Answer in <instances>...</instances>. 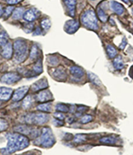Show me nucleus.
<instances>
[{
  "label": "nucleus",
  "mask_w": 133,
  "mask_h": 155,
  "mask_svg": "<svg viewBox=\"0 0 133 155\" xmlns=\"http://www.w3.org/2000/svg\"><path fill=\"white\" fill-rule=\"evenodd\" d=\"M6 138L7 145L5 148L2 150L3 155H9L18 150H23L30 144L29 139L18 133H8L6 134Z\"/></svg>",
  "instance_id": "1"
},
{
  "label": "nucleus",
  "mask_w": 133,
  "mask_h": 155,
  "mask_svg": "<svg viewBox=\"0 0 133 155\" xmlns=\"http://www.w3.org/2000/svg\"><path fill=\"white\" fill-rule=\"evenodd\" d=\"M55 143V137L50 128L44 127L42 129L41 134L38 139L34 141V144L48 148L53 146Z\"/></svg>",
  "instance_id": "2"
},
{
  "label": "nucleus",
  "mask_w": 133,
  "mask_h": 155,
  "mask_svg": "<svg viewBox=\"0 0 133 155\" xmlns=\"http://www.w3.org/2000/svg\"><path fill=\"white\" fill-rule=\"evenodd\" d=\"M14 58L18 63H21L26 60L27 56L28 48L27 43L22 39L17 40L14 43Z\"/></svg>",
  "instance_id": "3"
},
{
  "label": "nucleus",
  "mask_w": 133,
  "mask_h": 155,
  "mask_svg": "<svg viewBox=\"0 0 133 155\" xmlns=\"http://www.w3.org/2000/svg\"><path fill=\"white\" fill-rule=\"evenodd\" d=\"M49 116L44 113H30L24 117V122L28 124L41 125L46 123Z\"/></svg>",
  "instance_id": "4"
},
{
  "label": "nucleus",
  "mask_w": 133,
  "mask_h": 155,
  "mask_svg": "<svg viewBox=\"0 0 133 155\" xmlns=\"http://www.w3.org/2000/svg\"><path fill=\"white\" fill-rule=\"evenodd\" d=\"M82 24L88 29L96 30L98 28L97 19L95 12L93 10H87L82 17Z\"/></svg>",
  "instance_id": "5"
},
{
  "label": "nucleus",
  "mask_w": 133,
  "mask_h": 155,
  "mask_svg": "<svg viewBox=\"0 0 133 155\" xmlns=\"http://www.w3.org/2000/svg\"><path fill=\"white\" fill-rule=\"evenodd\" d=\"M16 132L20 133L24 135H30L32 137H38L41 134V132H39V130H36L33 127L31 126L27 125H22V126H16L14 128Z\"/></svg>",
  "instance_id": "6"
},
{
  "label": "nucleus",
  "mask_w": 133,
  "mask_h": 155,
  "mask_svg": "<svg viewBox=\"0 0 133 155\" xmlns=\"http://www.w3.org/2000/svg\"><path fill=\"white\" fill-rule=\"evenodd\" d=\"M21 79V76L17 73H8L2 77L1 81L3 83L11 84L18 82Z\"/></svg>",
  "instance_id": "7"
},
{
  "label": "nucleus",
  "mask_w": 133,
  "mask_h": 155,
  "mask_svg": "<svg viewBox=\"0 0 133 155\" xmlns=\"http://www.w3.org/2000/svg\"><path fill=\"white\" fill-rule=\"evenodd\" d=\"M28 91H29V87L27 86L18 88L17 90H16L14 93L13 94V100L14 101H18L21 100L26 96Z\"/></svg>",
  "instance_id": "8"
},
{
  "label": "nucleus",
  "mask_w": 133,
  "mask_h": 155,
  "mask_svg": "<svg viewBox=\"0 0 133 155\" xmlns=\"http://www.w3.org/2000/svg\"><path fill=\"white\" fill-rule=\"evenodd\" d=\"M52 99V94L48 90L41 91V92L37 94V96H36V100L39 101V102H46V101H50Z\"/></svg>",
  "instance_id": "9"
},
{
  "label": "nucleus",
  "mask_w": 133,
  "mask_h": 155,
  "mask_svg": "<svg viewBox=\"0 0 133 155\" xmlns=\"http://www.w3.org/2000/svg\"><path fill=\"white\" fill-rule=\"evenodd\" d=\"M79 28V22L75 20H69L67 22L65 29L67 32L69 34H73Z\"/></svg>",
  "instance_id": "10"
},
{
  "label": "nucleus",
  "mask_w": 133,
  "mask_h": 155,
  "mask_svg": "<svg viewBox=\"0 0 133 155\" xmlns=\"http://www.w3.org/2000/svg\"><path fill=\"white\" fill-rule=\"evenodd\" d=\"M13 94V90L9 88L2 87L0 88V100L3 101H7Z\"/></svg>",
  "instance_id": "11"
},
{
  "label": "nucleus",
  "mask_w": 133,
  "mask_h": 155,
  "mask_svg": "<svg viewBox=\"0 0 133 155\" xmlns=\"http://www.w3.org/2000/svg\"><path fill=\"white\" fill-rule=\"evenodd\" d=\"M48 87V83L47 81L44 79H41L37 82L35 83L31 86V90L33 91H41V90L44 89Z\"/></svg>",
  "instance_id": "12"
},
{
  "label": "nucleus",
  "mask_w": 133,
  "mask_h": 155,
  "mask_svg": "<svg viewBox=\"0 0 133 155\" xmlns=\"http://www.w3.org/2000/svg\"><path fill=\"white\" fill-rule=\"evenodd\" d=\"M110 7L113 11L115 12L116 14H118L119 15H122L125 10L124 7L122 4L114 1H112L110 2Z\"/></svg>",
  "instance_id": "13"
},
{
  "label": "nucleus",
  "mask_w": 133,
  "mask_h": 155,
  "mask_svg": "<svg viewBox=\"0 0 133 155\" xmlns=\"http://www.w3.org/2000/svg\"><path fill=\"white\" fill-rule=\"evenodd\" d=\"M37 11L33 10V9H30L25 12V13L24 14V18L26 20V21L28 22H32L37 17Z\"/></svg>",
  "instance_id": "14"
},
{
  "label": "nucleus",
  "mask_w": 133,
  "mask_h": 155,
  "mask_svg": "<svg viewBox=\"0 0 133 155\" xmlns=\"http://www.w3.org/2000/svg\"><path fill=\"white\" fill-rule=\"evenodd\" d=\"M2 54L5 58L9 59L11 58L13 54V47L11 43H7L3 47Z\"/></svg>",
  "instance_id": "15"
},
{
  "label": "nucleus",
  "mask_w": 133,
  "mask_h": 155,
  "mask_svg": "<svg viewBox=\"0 0 133 155\" xmlns=\"http://www.w3.org/2000/svg\"><path fill=\"white\" fill-rule=\"evenodd\" d=\"M53 75L55 79L59 81H64L67 78V74L65 69L62 68H58L55 69V71L53 73Z\"/></svg>",
  "instance_id": "16"
},
{
  "label": "nucleus",
  "mask_w": 133,
  "mask_h": 155,
  "mask_svg": "<svg viewBox=\"0 0 133 155\" xmlns=\"http://www.w3.org/2000/svg\"><path fill=\"white\" fill-rule=\"evenodd\" d=\"M65 3L68 8V13L72 17H74L76 0H65Z\"/></svg>",
  "instance_id": "17"
},
{
  "label": "nucleus",
  "mask_w": 133,
  "mask_h": 155,
  "mask_svg": "<svg viewBox=\"0 0 133 155\" xmlns=\"http://www.w3.org/2000/svg\"><path fill=\"white\" fill-rule=\"evenodd\" d=\"M70 72L71 74L74 76L76 78L80 79L84 76V71L82 68L76 66L71 67L70 68Z\"/></svg>",
  "instance_id": "18"
},
{
  "label": "nucleus",
  "mask_w": 133,
  "mask_h": 155,
  "mask_svg": "<svg viewBox=\"0 0 133 155\" xmlns=\"http://www.w3.org/2000/svg\"><path fill=\"white\" fill-rule=\"evenodd\" d=\"M117 141V139L114 136H104L99 140L100 143L108 145H114Z\"/></svg>",
  "instance_id": "19"
},
{
  "label": "nucleus",
  "mask_w": 133,
  "mask_h": 155,
  "mask_svg": "<svg viewBox=\"0 0 133 155\" xmlns=\"http://www.w3.org/2000/svg\"><path fill=\"white\" fill-rule=\"evenodd\" d=\"M113 64H114V68L116 69H118V70H121V69H122L124 67L123 61L121 56H118L114 60V63H113Z\"/></svg>",
  "instance_id": "20"
},
{
  "label": "nucleus",
  "mask_w": 133,
  "mask_h": 155,
  "mask_svg": "<svg viewBox=\"0 0 133 155\" xmlns=\"http://www.w3.org/2000/svg\"><path fill=\"white\" fill-rule=\"evenodd\" d=\"M88 76H89V79L91 81V82L97 86H100L101 85V81H100V79H99V77L95 75V74H93V73H88Z\"/></svg>",
  "instance_id": "21"
},
{
  "label": "nucleus",
  "mask_w": 133,
  "mask_h": 155,
  "mask_svg": "<svg viewBox=\"0 0 133 155\" xmlns=\"http://www.w3.org/2000/svg\"><path fill=\"white\" fill-rule=\"evenodd\" d=\"M97 13H98L99 18H100V20H101L102 22H106L107 21L108 16L105 13V12H104V11L100 7H99L97 8Z\"/></svg>",
  "instance_id": "22"
},
{
  "label": "nucleus",
  "mask_w": 133,
  "mask_h": 155,
  "mask_svg": "<svg viewBox=\"0 0 133 155\" xmlns=\"http://www.w3.org/2000/svg\"><path fill=\"white\" fill-rule=\"evenodd\" d=\"M32 103H33V99H32L31 96H27V97H25V99H24L23 101L22 107L24 109H29L31 107Z\"/></svg>",
  "instance_id": "23"
},
{
  "label": "nucleus",
  "mask_w": 133,
  "mask_h": 155,
  "mask_svg": "<svg viewBox=\"0 0 133 155\" xmlns=\"http://www.w3.org/2000/svg\"><path fill=\"white\" fill-rule=\"evenodd\" d=\"M37 109L39 111L43 112H50L51 111V104L49 103H45L43 104H40L37 106Z\"/></svg>",
  "instance_id": "24"
},
{
  "label": "nucleus",
  "mask_w": 133,
  "mask_h": 155,
  "mask_svg": "<svg viewBox=\"0 0 133 155\" xmlns=\"http://www.w3.org/2000/svg\"><path fill=\"white\" fill-rule=\"evenodd\" d=\"M24 9L23 7H18L17 9H16V10L13 13V18L16 20H18L20 18H21L24 13Z\"/></svg>",
  "instance_id": "25"
},
{
  "label": "nucleus",
  "mask_w": 133,
  "mask_h": 155,
  "mask_svg": "<svg viewBox=\"0 0 133 155\" xmlns=\"http://www.w3.org/2000/svg\"><path fill=\"white\" fill-rule=\"evenodd\" d=\"M55 110L58 112L61 113H67L69 111V107L67 105L63 104H59L55 106Z\"/></svg>",
  "instance_id": "26"
},
{
  "label": "nucleus",
  "mask_w": 133,
  "mask_h": 155,
  "mask_svg": "<svg viewBox=\"0 0 133 155\" xmlns=\"http://www.w3.org/2000/svg\"><path fill=\"white\" fill-rule=\"evenodd\" d=\"M8 39H9V37H8V35L6 32H2L0 34V45L5 46L6 44L8 43Z\"/></svg>",
  "instance_id": "27"
},
{
  "label": "nucleus",
  "mask_w": 133,
  "mask_h": 155,
  "mask_svg": "<svg viewBox=\"0 0 133 155\" xmlns=\"http://www.w3.org/2000/svg\"><path fill=\"white\" fill-rule=\"evenodd\" d=\"M87 140V136L84 134H76L74 137V142L76 143H80L85 142Z\"/></svg>",
  "instance_id": "28"
},
{
  "label": "nucleus",
  "mask_w": 133,
  "mask_h": 155,
  "mask_svg": "<svg viewBox=\"0 0 133 155\" xmlns=\"http://www.w3.org/2000/svg\"><path fill=\"white\" fill-rule=\"evenodd\" d=\"M106 51L108 52V54L110 58H114V57L117 55V53H118L116 48L111 45H107Z\"/></svg>",
  "instance_id": "29"
},
{
  "label": "nucleus",
  "mask_w": 133,
  "mask_h": 155,
  "mask_svg": "<svg viewBox=\"0 0 133 155\" xmlns=\"http://www.w3.org/2000/svg\"><path fill=\"white\" fill-rule=\"evenodd\" d=\"M9 124L8 122L3 119H0V132H3L7 129Z\"/></svg>",
  "instance_id": "30"
},
{
  "label": "nucleus",
  "mask_w": 133,
  "mask_h": 155,
  "mask_svg": "<svg viewBox=\"0 0 133 155\" xmlns=\"http://www.w3.org/2000/svg\"><path fill=\"white\" fill-rule=\"evenodd\" d=\"M38 54V49H37V46H33L31 48V51L30 52V58L31 60H34L36 58H37Z\"/></svg>",
  "instance_id": "31"
},
{
  "label": "nucleus",
  "mask_w": 133,
  "mask_h": 155,
  "mask_svg": "<svg viewBox=\"0 0 133 155\" xmlns=\"http://www.w3.org/2000/svg\"><path fill=\"white\" fill-rule=\"evenodd\" d=\"M41 26L44 30H48L51 26L50 21L48 19H44L41 22Z\"/></svg>",
  "instance_id": "32"
},
{
  "label": "nucleus",
  "mask_w": 133,
  "mask_h": 155,
  "mask_svg": "<svg viewBox=\"0 0 133 155\" xmlns=\"http://www.w3.org/2000/svg\"><path fill=\"white\" fill-rule=\"evenodd\" d=\"M33 70L35 72H36V73H41L42 72L43 68L40 60L35 64V66H33Z\"/></svg>",
  "instance_id": "33"
},
{
  "label": "nucleus",
  "mask_w": 133,
  "mask_h": 155,
  "mask_svg": "<svg viewBox=\"0 0 133 155\" xmlns=\"http://www.w3.org/2000/svg\"><path fill=\"white\" fill-rule=\"evenodd\" d=\"M93 120V117L91 115H84L81 119V122L82 124H87Z\"/></svg>",
  "instance_id": "34"
},
{
  "label": "nucleus",
  "mask_w": 133,
  "mask_h": 155,
  "mask_svg": "<svg viewBox=\"0 0 133 155\" xmlns=\"http://www.w3.org/2000/svg\"><path fill=\"white\" fill-rule=\"evenodd\" d=\"M14 9V7L13 6H8L6 9L5 11V13H4V16H5V17H8L9 16L11 15V14L12 13V12H13Z\"/></svg>",
  "instance_id": "35"
},
{
  "label": "nucleus",
  "mask_w": 133,
  "mask_h": 155,
  "mask_svg": "<svg viewBox=\"0 0 133 155\" xmlns=\"http://www.w3.org/2000/svg\"><path fill=\"white\" fill-rule=\"evenodd\" d=\"M54 117H55V119H58V120H63L64 119H65V115H63V113L61 112H56L54 114Z\"/></svg>",
  "instance_id": "36"
},
{
  "label": "nucleus",
  "mask_w": 133,
  "mask_h": 155,
  "mask_svg": "<svg viewBox=\"0 0 133 155\" xmlns=\"http://www.w3.org/2000/svg\"><path fill=\"white\" fill-rule=\"evenodd\" d=\"M87 110V108L85 107V106H79V107H78L77 109H76V111H77L78 114V116H80L82 113L86 111Z\"/></svg>",
  "instance_id": "37"
},
{
  "label": "nucleus",
  "mask_w": 133,
  "mask_h": 155,
  "mask_svg": "<svg viewBox=\"0 0 133 155\" xmlns=\"http://www.w3.org/2000/svg\"><path fill=\"white\" fill-rule=\"evenodd\" d=\"M53 124L56 126H62L64 125V122H63V120L55 119L53 120Z\"/></svg>",
  "instance_id": "38"
},
{
  "label": "nucleus",
  "mask_w": 133,
  "mask_h": 155,
  "mask_svg": "<svg viewBox=\"0 0 133 155\" xmlns=\"http://www.w3.org/2000/svg\"><path fill=\"white\" fill-rule=\"evenodd\" d=\"M21 1H22V0H8L7 2L8 3L11 4V5H14V4H17L19 3Z\"/></svg>",
  "instance_id": "39"
},
{
  "label": "nucleus",
  "mask_w": 133,
  "mask_h": 155,
  "mask_svg": "<svg viewBox=\"0 0 133 155\" xmlns=\"http://www.w3.org/2000/svg\"><path fill=\"white\" fill-rule=\"evenodd\" d=\"M126 45H127V40H126L125 38H124L123 42H122V44L120 45L119 48H122V49H123V48H125V47L126 46Z\"/></svg>",
  "instance_id": "40"
},
{
  "label": "nucleus",
  "mask_w": 133,
  "mask_h": 155,
  "mask_svg": "<svg viewBox=\"0 0 133 155\" xmlns=\"http://www.w3.org/2000/svg\"><path fill=\"white\" fill-rule=\"evenodd\" d=\"M3 13V8H2V6L0 5V17H2V15Z\"/></svg>",
  "instance_id": "41"
},
{
  "label": "nucleus",
  "mask_w": 133,
  "mask_h": 155,
  "mask_svg": "<svg viewBox=\"0 0 133 155\" xmlns=\"http://www.w3.org/2000/svg\"><path fill=\"white\" fill-rule=\"evenodd\" d=\"M122 1L126 3H128V0H122Z\"/></svg>",
  "instance_id": "42"
},
{
  "label": "nucleus",
  "mask_w": 133,
  "mask_h": 155,
  "mask_svg": "<svg viewBox=\"0 0 133 155\" xmlns=\"http://www.w3.org/2000/svg\"><path fill=\"white\" fill-rule=\"evenodd\" d=\"M131 12H132V14L133 15V8H132V9H131Z\"/></svg>",
  "instance_id": "43"
},
{
  "label": "nucleus",
  "mask_w": 133,
  "mask_h": 155,
  "mask_svg": "<svg viewBox=\"0 0 133 155\" xmlns=\"http://www.w3.org/2000/svg\"><path fill=\"white\" fill-rule=\"evenodd\" d=\"M131 2H132V3H133V0H131Z\"/></svg>",
  "instance_id": "44"
}]
</instances>
